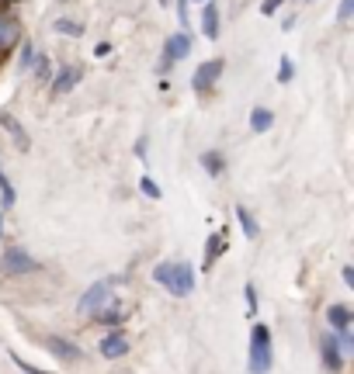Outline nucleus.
Instances as JSON below:
<instances>
[{
    "mask_svg": "<svg viewBox=\"0 0 354 374\" xmlns=\"http://www.w3.org/2000/svg\"><path fill=\"white\" fill-rule=\"evenodd\" d=\"M250 371L254 374H267L271 371V333L260 322L250 333Z\"/></svg>",
    "mask_w": 354,
    "mask_h": 374,
    "instance_id": "obj_1",
    "label": "nucleus"
},
{
    "mask_svg": "<svg viewBox=\"0 0 354 374\" xmlns=\"http://www.w3.org/2000/svg\"><path fill=\"white\" fill-rule=\"evenodd\" d=\"M108 301H112V281H98V284L80 298V312H84V315H94V312L105 308Z\"/></svg>",
    "mask_w": 354,
    "mask_h": 374,
    "instance_id": "obj_2",
    "label": "nucleus"
},
{
    "mask_svg": "<svg viewBox=\"0 0 354 374\" xmlns=\"http://www.w3.org/2000/svg\"><path fill=\"white\" fill-rule=\"evenodd\" d=\"M191 288H195V274H191V267H188V263H170V291L184 298Z\"/></svg>",
    "mask_w": 354,
    "mask_h": 374,
    "instance_id": "obj_3",
    "label": "nucleus"
},
{
    "mask_svg": "<svg viewBox=\"0 0 354 374\" xmlns=\"http://www.w3.org/2000/svg\"><path fill=\"white\" fill-rule=\"evenodd\" d=\"M188 53H191V35H188V32L170 35V39H167V56H163V66H170L174 59H184Z\"/></svg>",
    "mask_w": 354,
    "mask_h": 374,
    "instance_id": "obj_4",
    "label": "nucleus"
},
{
    "mask_svg": "<svg viewBox=\"0 0 354 374\" xmlns=\"http://www.w3.org/2000/svg\"><path fill=\"white\" fill-rule=\"evenodd\" d=\"M101 353H105L108 360L125 357V353H129V339H125V333H108V336H101Z\"/></svg>",
    "mask_w": 354,
    "mask_h": 374,
    "instance_id": "obj_5",
    "label": "nucleus"
},
{
    "mask_svg": "<svg viewBox=\"0 0 354 374\" xmlns=\"http://www.w3.org/2000/svg\"><path fill=\"white\" fill-rule=\"evenodd\" d=\"M219 73H222V63H219V59L202 63V66H198V73H195V91H209V87L219 80Z\"/></svg>",
    "mask_w": 354,
    "mask_h": 374,
    "instance_id": "obj_6",
    "label": "nucleus"
},
{
    "mask_svg": "<svg viewBox=\"0 0 354 374\" xmlns=\"http://www.w3.org/2000/svg\"><path fill=\"white\" fill-rule=\"evenodd\" d=\"M4 267H8L11 274H28V270H39V263H35L28 253H21V250H8Z\"/></svg>",
    "mask_w": 354,
    "mask_h": 374,
    "instance_id": "obj_7",
    "label": "nucleus"
},
{
    "mask_svg": "<svg viewBox=\"0 0 354 374\" xmlns=\"http://www.w3.org/2000/svg\"><path fill=\"white\" fill-rule=\"evenodd\" d=\"M46 346H49L60 360H77V357H80V346H73V343L63 339V336H46Z\"/></svg>",
    "mask_w": 354,
    "mask_h": 374,
    "instance_id": "obj_8",
    "label": "nucleus"
},
{
    "mask_svg": "<svg viewBox=\"0 0 354 374\" xmlns=\"http://www.w3.org/2000/svg\"><path fill=\"white\" fill-rule=\"evenodd\" d=\"M323 364H326V371H340V364H344V353L333 336H323Z\"/></svg>",
    "mask_w": 354,
    "mask_h": 374,
    "instance_id": "obj_9",
    "label": "nucleus"
},
{
    "mask_svg": "<svg viewBox=\"0 0 354 374\" xmlns=\"http://www.w3.org/2000/svg\"><path fill=\"white\" fill-rule=\"evenodd\" d=\"M77 80H80V70H73V66L60 70V77H56V84H53V94H67V91H73Z\"/></svg>",
    "mask_w": 354,
    "mask_h": 374,
    "instance_id": "obj_10",
    "label": "nucleus"
},
{
    "mask_svg": "<svg viewBox=\"0 0 354 374\" xmlns=\"http://www.w3.org/2000/svg\"><path fill=\"white\" fill-rule=\"evenodd\" d=\"M326 315H330V326H333L337 333H347V329H351V312H347L344 305H330Z\"/></svg>",
    "mask_w": 354,
    "mask_h": 374,
    "instance_id": "obj_11",
    "label": "nucleus"
},
{
    "mask_svg": "<svg viewBox=\"0 0 354 374\" xmlns=\"http://www.w3.org/2000/svg\"><path fill=\"white\" fill-rule=\"evenodd\" d=\"M202 28H205V39H215V35H219V8H215V4L205 8V21H202Z\"/></svg>",
    "mask_w": 354,
    "mask_h": 374,
    "instance_id": "obj_12",
    "label": "nucleus"
},
{
    "mask_svg": "<svg viewBox=\"0 0 354 374\" xmlns=\"http://www.w3.org/2000/svg\"><path fill=\"white\" fill-rule=\"evenodd\" d=\"M271 122H274V118H271V111H264V108H257V111L250 115L254 132H267V129H271Z\"/></svg>",
    "mask_w": 354,
    "mask_h": 374,
    "instance_id": "obj_13",
    "label": "nucleus"
},
{
    "mask_svg": "<svg viewBox=\"0 0 354 374\" xmlns=\"http://www.w3.org/2000/svg\"><path fill=\"white\" fill-rule=\"evenodd\" d=\"M236 222H240V229H243L250 239L257 236V222H254V215H250L247 208H236Z\"/></svg>",
    "mask_w": 354,
    "mask_h": 374,
    "instance_id": "obj_14",
    "label": "nucleus"
},
{
    "mask_svg": "<svg viewBox=\"0 0 354 374\" xmlns=\"http://www.w3.org/2000/svg\"><path fill=\"white\" fill-rule=\"evenodd\" d=\"M202 167H205L212 177H219V174H222V156H219V153H205V156H202Z\"/></svg>",
    "mask_w": 354,
    "mask_h": 374,
    "instance_id": "obj_15",
    "label": "nucleus"
},
{
    "mask_svg": "<svg viewBox=\"0 0 354 374\" xmlns=\"http://www.w3.org/2000/svg\"><path fill=\"white\" fill-rule=\"evenodd\" d=\"M56 32H63V35H80V32H84V25H80V21H73V18H60V21H56Z\"/></svg>",
    "mask_w": 354,
    "mask_h": 374,
    "instance_id": "obj_16",
    "label": "nucleus"
},
{
    "mask_svg": "<svg viewBox=\"0 0 354 374\" xmlns=\"http://www.w3.org/2000/svg\"><path fill=\"white\" fill-rule=\"evenodd\" d=\"M0 122H4V125L11 129V135H15V139H18L21 146H28V139H25V129H21V125H18V122H15L11 115H0Z\"/></svg>",
    "mask_w": 354,
    "mask_h": 374,
    "instance_id": "obj_17",
    "label": "nucleus"
},
{
    "mask_svg": "<svg viewBox=\"0 0 354 374\" xmlns=\"http://www.w3.org/2000/svg\"><path fill=\"white\" fill-rule=\"evenodd\" d=\"M0 198H4V205H15V187L4 174H0Z\"/></svg>",
    "mask_w": 354,
    "mask_h": 374,
    "instance_id": "obj_18",
    "label": "nucleus"
},
{
    "mask_svg": "<svg viewBox=\"0 0 354 374\" xmlns=\"http://www.w3.org/2000/svg\"><path fill=\"white\" fill-rule=\"evenodd\" d=\"M215 253H222V232L209 239V253H205V263H212V256H215Z\"/></svg>",
    "mask_w": 354,
    "mask_h": 374,
    "instance_id": "obj_19",
    "label": "nucleus"
},
{
    "mask_svg": "<svg viewBox=\"0 0 354 374\" xmlns=\"http://www.w3.org/2000/svg\"><path fill=\"white\" fill-rule=\"evenodd\" d=\"M32 63H35V53H32V46L25 42V46H21V70H28Z\"/></svg>",
    "mask_w": 354,
    "mask_h": 374,
    "instance_id": "obj_20",
    "label": "nucleus"
},
{
    "mask_svg": "<svg viewBox=\"0 0 354 374\" xmlns=\"http://www.w3.org/2000/svg\"><path fill=\"white\" fill-rule=\"evenodd\" d=\"M278 80H281V84H288V80H292V59H281V70H278Z\"/></svg>",
    "mask_w": 354,
    "mask_h": 374,
    "instance_id": "obj_21",
    "label": "nucleus"
},
{
    "mask_svg": "<svg viewBox=\"0 0 354 374\" xmlns=\"http://www.w3.org/2000/svg\"><path fill=\"white\" fill-rule=\"evenodd\" d=\"M139 187H143V191H146L150 198H160V187H157V184H153L150 177H143V180H139Z\"/></svg>",
    "mask_w": 354,
    "mask_h": 374,
    "instance_id": "obj_22",
    "label": "nucleus"
},
{
    "mask_svg": "<svg viewBox=\"0 0 354 374\" xmlns=\"http://www.w3.org/2000/svg\"><path fill=\"white\" fill-rule=\"evenodd\" d=\"M278 8H281V0H264V4H260V15H267V18H271Z\"/></svg>",
    "mask_w": 354,
    "mask_h": 374,
    "instance_id": "obj_23",
    "label": "nucleus"
},
{
    "mask_svg": "<svg viewBox=\"0 0 354 374\" xmlns=\"http://www.w3.org/2000/svg\"><path fill=\"white\" fill-rule=\"evenodd\" d=\"M354 15V0H344V4H340V21H347Z\"/></svg>",
    "mask_w": 354,
    "mask_h": 374,
    "instance_id": "obj_24",
    "label": "nucleus"
},
{
    "mask_svg": "<svg viewBox=\"0 0 354 374\" xmlns=\"http://www.w3.org/2000/svg\"><path fill=\"white\" fill-rule=\"evenodd\" d=\"M247 305H250V308H257V291H254V284L247 288Z\"/></svg>",
    "mask_w": 354,
    "mask_h": 374,
    "instance_id": "obj_25",
    "label": "nucleus"
},
{
    "mask_svg": "<svg viewBox=\"0 0 354 374\" xmlns=\"http://www.w3.org/2000/svg\"><path fill=\"white\" fill-rule=\"evenodd\" d=\"M4 4H15V0H0V8H4Z\"/></svg>",
    "mask_w": 354,
    "mask_h": 374,
    "instance_id": "obj_26",
    "label": "nucleus"
},
{
    "mask_svg": "<svg viewBox=\"0 0 354 374\" xmlns=\"http://www.w3.org/2000/svg\"><path fill=\"white\" fill-rule=\"evenodd\" d=\"M0 232H4V215H0Z\"/></svg>",
    "mask_w": 354,
    "mask_h": 374,
    "instance_id": "obj_27",
    "label": "nucleus"
}]
</instances>
